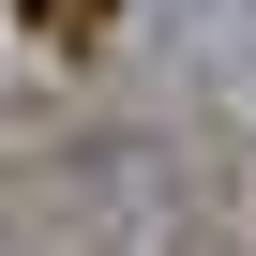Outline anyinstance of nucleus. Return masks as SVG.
Instances as JSON below:
<instances>
[{
    "label": "nucleus",
    "mask_w": 256,
    "mask_h": 256,
    "mask_svg": "<svg viewBox=\"0 0 256 256\" xmlns=\"http://www.w3.org/2000/svg\"><path fill=\"white\" fill-rule=\"evenodd\" d=\"M30 16H46V30H76V16H106V0H30Z\"/></svg>",
    "instance_id": "f257e3e1"
}]
</instances>
